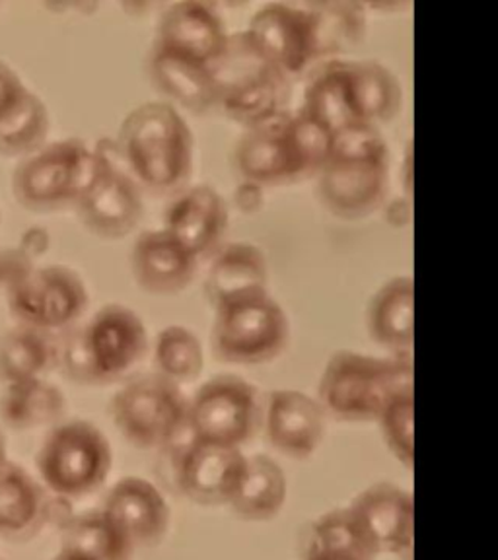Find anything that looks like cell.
Returning a JSON list of instances; mask_svg holds the SVG:
<instances>
[{"label": "cell", "mask_w": 498, "mask_h": 560, "mask_svg": "<svg viewBox=\"0 0 498 560\" xmlns=\"http://www.w3.org/2000/svg\"><path fill=\"white\" fill-rule=\"evenodd\" d=\"M315 22H317V39H320V59L332 57L337 52L359 44L364 34V16L359 4L349 2H327L314 4Z\"/></svg>", "instance_id": "obj_35"}, {"label": "cell", "mask_w": 498, "mask_h": 560, "mask_svg": "<svg viewBox=\"0 0 498 560\" xmlns=\"http://www.w3.org/2000/svg\"><path fill=\"white\" fill-rule=\"evenodd\" d=\"M147 72L157 90L193 114L219 107V82L212 67L152 44Z\"/></svg>", "instance_id": "obj_22"}, {"label": "cell", "mask_w": 498, "mask_h": 560, "mask_svg": "<svg viewBox=\"0 0 498 560\" xmlns=\"http://www.w3.org/2000/svg\"><path fill=\"white\" fill-rule=\"evenodd\" d=\"M382 429L385 446L407 469L415 465V392L403 389L377 420Z\"/></svg>", "instance_id": "obj_36"}, {"label": "cell", "mask_w": 498, "mask_h": 560, "mask_svg": "<svg viewBox=\"0 0 498 560\" xmlns=\"http://www.w3.org/2000/svg\"><path fill=\"white\" fill-rule=\"evenodd\" d=\"M114 452L104 432L84 419L61 420L37 452V472L47 492L82 499L96 492L112 472Z\"/></svg>", "instance_id": "obj_6"}, {"label": "cell", "mask_w": 498, "mask_h": 560, "mask_svg": "<svg viewBox=\"0 0 498 560\" xmlns=\"http://www.w3.org/2000/svg\"><path fill=\"white\" fill-rule=\"evenodd\" d=\"M290 337L289 317L267 290L215 306L212 350L228 364L255 366L279 359Z\"/></svg>", "instance_id": "obj_7"}, {"label": "cell", "mask_w": 498, "mask_h": 560, "mask_svg": "<svg viewBox=\"0 0 498 560\" xmlns=\"http://www.w3.org/2000/svg\"><path fill=\"white\" fill-rule=\"evenodd\" d=\"M27 92V86L20 79L16 70L9 62L0 61V117L20 102Z\"/></svg>", "instance_id": "obj_38"}, {"label": "cell", "mask_w": 498, "mask_h": 560, "mask_svg": "<svg viewBox=\"0 0 498 560\" xmlns=\"http://www.w3.org/2000/svg\"><path fill=\"white\" fill-rule=\"evenodd\" d=\"M18 245H20L32 259H37V255L44 254L45 249H47V245H49L47 230H44V228H30Z\"/></svg>", "instance_id": "obj_39"}, {"label": "cell", "mask_w": 498, "mask_h": 560, "mask_svg": "<svg viewBox=\"0 0 498 560\" xmlns=\"http://www.w3.org/2000/svg\"><path fill=\"white\" fill-rule=\"evenodd\" d=\"M61 551L80 552L96 560H131L132 542L100 508L72 517L62 532Z\"/></svg>", "instance_id": "obj_32"}, {"label": "cell", "mask_w": 498, "mask_h": 560, "mask_svg": "<svg viewBox=\"0 0 498 560\" xmlns=\"http://www.w3.org/2000/svg\"><path fill=\"white\" fill-rule=\"evenodd\" d=\"M92 150V175L74 207L92 234L109 240L127 236L144 212L140 185L123 166L115 140H102Z\"/></svg>", "instance_id": "obj_10"}, {"label": "cell", "mask_w": 498, "mask_h": 560, "mask_svg": "<svg viewBox=\"0 0 498 560\" xmlns=\"http://www.w3.org/2000/svg\"><path fill=\"white\" fill-rule=\"evenodd\" d=\"M164 452H172L175 485L184 497L202 506H230L247 467L242 447L202 444L189 432Z\"/></svg>", "instance_id": "obj_13"}, {"label": "cell", "mask_w": 498, "mask_h": 560, "mask_svg": "<svg viewBox=\"0 0 498 560\" xmlns=\"http://www.w3.org/2000/svg\"><path fill=\"white\" fill-rule=\"evenodd\" d=\"M378 555L350 508L317 517L308 525L302 539L304 560H377Z\"/></svg>", "instance_id": "obj_27"}, {"label": "cell", "mask_w": 498, "mask_h": 560, "mask_svg": "<svg viewBox=\"0 0 498 560\" xmlns=\"http://www.w3.org/2000/svg\"><path fill=\"white\" fill-rule=\"evenodd\" d=\"M199 259L164 228L140 232L131 252V267L140 287L170 296L192 284Z\"/></svg>", "instance_id": "obj_20"}, {"label": "cell", "mask_w": 498, "mask_h": 560, "mask_svg": "<svg viewBox=\"0 0 498 560\" xmlns=\"http://www.w3.org/2000/svg\"><path fill=\"white\" fill-rule=\"evenodd\" d=\"M49 135V112L44 100L27 88L9 114L0 117V152L26 158L42 149Z\"/></svg>", "instance_id": "obj_34"}, {"label": "cell", "mask_w": 498, "mask_h": 560, "mask_svg": "<svg viewBox=\"0 0 498 560\" xmlns=\"http://www.w3.org/2000/svg\"><path fill=\"white\" fill-rule=\"evenodd\" d=\"M49 516L47 489L22 465L0 462V535L12 541L34 537Z\"/></svg>", "instance_id": "obj_23"}, {"label": "cell", "mask_w": 498, "mask_h": 560, "mask_svg": "<svg viewBox=\"0 0 498 560\" xmlns=\"http://www.w3.org/2000/svg\"><path fill=\"white\" fill-rule=\"evenodd\" d=\"M234 166L247 184H294L310 177L298 150L289 109L245 129L234 149Z\"/></svg>", "instance_id": "obj_15"}, {"label": "cell", "mask_w": 498, "mask_h": 560, "mask_svg": "<svg viewBox=\"0 0 498 560\" xmlns=\"http://www.w3.org/2000/svg\"><path fill=\"white\" fill-rule=\"evenodd\" d=\"M4 459H9V457H7V438H4L2 424H0V462H4Z\"/></svg>", "instance_id": "obj_41"}, {"label": "cell", "mask_w": 498, "mask_h": 560, "mask_svg": "<svg viewBox=\"0 0 498 560\" xmlns=\"http://www.w3.org/2000/svg\"><path fill=\"white\" fill-rule=\"evenodd\" d=\"M152 362L158 376L182 387L201 376L205 350L192 329L184 325H167L154 339Z\"/></svg>", "instance_id": "obj_33"}, {"label": "cell", "mask_w": 498, "mask_h": 560, "mask_svg": "<svg viewBox=\"0 0 498 560\" xmlns=\"http://www.w3.org/2000/svg\"><path fill=\"white\" fill-rule=\"evenodd\" d=\"M149 352L140 315L123 304H105L77 324L59 345V362L80 384H112L132 374Z\"/></svg>", "instance_id": "obj_2"}, {"label": "cell", "mask_w": 498, "mask_h": 560, "mask_svg": "<svg viewBox=\"0 0 498 560\" xmlns=\"http://www.w3.org/2000/svg\"><path fill=\"white\" fill-rule=\"evenodd\" d=\"M53 560H96L92 559V557H86V555H80V552L72 551H59V555L55 557Z\"/></svg>", "instance_id": "obj_40"}, {"label": "cell", "mask_w": 498, "mask_h": 560, "mask_svg": "<svg viewBox=\"0 0 498 560\" xmlns=\"http://www.w3.org/2000/svg\"><path fill=\"white\" fill-rule=\"evenodd\" d=\"M262 409L255 385L244 377L222 374L193 395L187 424L197 442L242 447L262 427Z\"/></svg>", "instance_id": "obj_11"}, {"label": "cell", "mask_w": 498, "mask_h": 560, "mask_svg": "<svg viewBox=\"0 0 498 560\" xmlns=\"http://www.w3.org/2000/svg\"><path fill=\"white\" fill-rule=\"evenodd\" d=\"M368 331L392 357H412L415 341V282L395 277L377 290L368 306Z\"/></svg>", "instance_id": "obj_24"}, {"label": "cell", "mask_w": 498, "mask_h": 560, "mask_svg": "<svg viewBox=\"0 0 498 560\" xmlns=\"http://www.w3.org/2000/svg\"><path fill=\"white\" fill-rule=\"evenodd\" d=\"M94 167V150L82 139L55 140L22 158L12 191L26 209L53 210L79 201Z\"/></svg>", "instance_id": "obj_9"}, {"label": "cell", "mask_w": 498, "mask_h": 560, "mask_svg": "<svg viewBox=\"0 0 498 560\" xmlns=\"http://www.w3.org/2000/svg\"><path fill=\"white\" fill-rule=\"evenodd\" d=\"M187 409L182 387L157 372L132 377L109 402L115 427L140 450H166L187 436Z\"/></svg>", "instance_id": "obj_8"}, {"label": "cell", "mask_w": 498, "mask_h": 560, "mask_svg": "<svg viewBox=\"0 0 498 560\" xmlns=\"http://www.w3.org/2000/svg\"><path fill=\"white\" fill-rule=\"evenodd\" d=\"M327 412L298 389H275L265 397L262 429L267 444L292 459H308L322 446Z\"/></svg>", "instance_id": "obj_16"}, {"label": "cell", "mask_w": 498, "mask_h": 560, "mask_svg": "<svg viewBox=\"0 0 498 560\" xmlns=\"http://www.w3.org/2000/svg\"><path fill=\"white\" fill-rule=\"evenodd\" d=\"M162 228L201 259L220 247L228 228L227 201L212 185L184 187L164 210Z\"/></svg>", "instance_id": "obj_19"}, {"label": "cell", "mask_w": 498, "mask_h": 560, "mask_svg": "<svg viewBox=\"0 0 498 560\" xmlns=\"http://www.w3.org/2000/svg\"><path fill=\"white\" fill-rule=\"evenodd\" d=\"M317 185L333 214L347 220L372 214L390 187V149L380 129L355 125L337 132L332 158L317 174Z\"/></svg>", "instance_id": "obj_3"}, {"label": "cell", "mask_w": 498, "mask_h": 560, "mask_svg": "<svg viewBox=\"0 0 498 560\" xmlns=\"http://www.w3.org/2000/svg\"><path fill=\"white\" fill-rule=\"evenodd\" d=\"M59 364V345L49 332L16 325L0 335V384L47 377Z\"/></svg>", "instance_id": "obj_29"}, {"label": "cell", "mask_w": 498, "mask_h": 560, "mask_svg": "<svg viewBox=\"0 0 498 560\" xmlns=\"http://www.w3.org/2000/svg\"><path fill=\"white\" fill-rule=\"evenodd\" d=\"M205 277V294L212 307L230 298L242 296L255 290H267L269 265L257 245L232 242L215 252Z\"/></svg>", "instance_id": "obj_25"}, {"label": "cell", "mask_w": 498, "mask_h": 560, "mask_svg": "<svg viewBox=\"0 0 498 560\" xmlns=\"http://www.w3.org/2000/svg\"><path fill=\"white\" fill-rule=\"evenodd\" d=\"M302 109L327 125L335 135L362 125L350 86V61L327 59L317 65L308 80Z\"/></svg>", "instance_id": "obj_26"}, {"label": "cell", "mask_w": 498, "mask_h": 560, "mask_svg": "<svg viewBox=\"0 0 498 560\" xmlns=\"http://www.w3.org/2000/svg\"><path fill=\"white\" fill-rule=\"evenodd\" d=\"M350 86L362 125L378 127L399 114L403 92L394 72L378 61H350Z\"/></svg>", "instance_id": "obj_31"}, {"label": "cell", "mask_w": 498, "mask_h": 560, "mask_svg": "<svg viewBox=\"0 0 498 560\" xmlns=\"http://www.w3.org/2000/svg\"><path fill=\"white\" fill-rule=\"evenodd\" d=\"M219 82V107L252 129L287 112L290 79L280 72L245 32L230 34L228 47L212 67Z\"/></svg>", "instance_id": "obj_5"}, {"label": "cell", "mask_w": 498, "mask_h": 560, "mask_svg": "<svg viewBox=\"0 0 498 560\" xmlns=\"http://www.w3.org/2000/svg\"><path fill=\"white\" fill-rule=\"evenodd\" d=\"M228 39L227 26L210 4L201 0H179L162 12L154 44L215 67L227 51Z\"/></svg>", "instance_id": "obj_18"}, {"label": "cell", "mask_w": 498, "mask_h": 560, "mask_svg": "<svg viewBox=\"0 0 498 560\" xmlns=\"http://www.w3.org/2000/svg\"><path fill=\"white\" fill-rule=\"evenodd\" d=\"M287 497L289 481L282 467L267 455H252L247 457L244 479L230 508L247 522H269L279 516Z\"/></svg>", "instance_id": "obj_30"}, {"label": "cell", "mask_w": 498, "mask_h": 560, "mask_svg": "<svg viewBox=\"0 0 498 560\" xmlns=\"http://www.w3.org/2000/svg\"><path fill=\"white\" fill-rule=\"evenodd\" d=\"M9 310L18 325L39 331H69L88 307V289L79 272L65 265L34 267L7 290Z\"/></svg>", "instance_id": "obj_12"}, {"label": "cell", "mask_w": 498, "mask_h": 560, "mask_svg": "<svg viewBox=\"0 0 498 560\" xmlns=\"http://www.w3.org/2000/svg\"><path fill=\"white\" fill-rule=\"evenodd\" d=\"M67 415V397L47 377L4 385L0 394V424L12 430L55 427Z\"/></svg>", "instance_id": "obj_28"}, {"label": "cell", "mask_w": 498, "mask_h": 560, "mask_svg": "<svg viewBox=\"0 0 498 560\" xmlns=\"http://www.w3.org/2000/svg\"><path fill=\"white\" fill-rule=\"evenodd\" d=\"M349 508L380 555L387 552L403 560L413 559L415 500L412 492L392 482H377L362 490Z\"/></svg>", "instance_id": "obj_17"}, {"label": "cell", "mask_w": 498, "mask_h": 560, "mask_svg": "<svg viewBox=\"0 0 498 560\" xmlns=\"http://www.w3.org/2000/svg\"><path fill=\"white\" fill-rule=\"evenodd\" d=\"M245 34L289 79L320 59L317 22L312 9L285 2L265 4L252 16Z\"/></svg>", "instance_id": "obj_14"}, {"label": "cell", "mask_w": 498, "mask_h": 560, "mask_svg": "<svg viewBox=\"0 0 498 560\" xmlns=\"http://www.w3.org/2000/svg\"><path fill=\"white\" fill-rule=\"evenodd\" d=\"M413 387L412 357H372L339 350L325 364L317 401L341 422H377L385 405Z\"/></svg>", "instance_id": "obj_4"}, {"label": "cell", "mask_w": 498, "mask_h": 560, "mask_svg": "<svg viewBox=\"0 0 498 560\" xmlns=\"http://www.w3.org/2000/svg\"><path fill=\"white\" fill-rule=\"evenodd\" d=\"M105 514L121 527L132 547H154L170 527V506L157 485L125 477L107 492L102 506Z\"/></svg>", "instance_id": "obj_21"}, {"label": "cell", "mask_w": 498, "mask_h": 560, "mask_svg": "<svg viewBox=\"0 0 498 560\" xmlns=\"http://www.w3.org/2000/svg\"><path fill=\"white\" fill-rule=\"evenodd\" d=\"M115 147L135 182L157 192L184 189L193 170L195 139L184 115L167 102H144L123 119Z\"/></svg>", "instance_id": "obj_1"}, {"label": "cell", "mask_w": 498, "mask_h": 560, "mask_svg": "<svg viewBox=\"0 0 498 560\" xmlns=\"http://www.w3.org/2000/svg\"><path fill=\"white\" fill-rule=\"evenodd\" d=\"M34 267L35 259H32L20 245L0 249V289L7 292L18 280L24 279Z\"/></svg>", "instance_id": "obj_37"}]
</instances>
